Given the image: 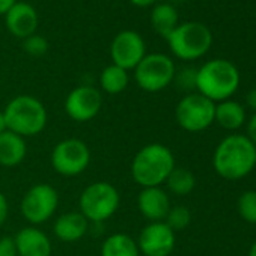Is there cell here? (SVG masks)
Instances as JSON below:
<instances>
[{
    "label": "cell",
    "mask_w": 256,
    "mask_h": 256,
    "mask_svg": "<svg viewBox=\"0 0 256 256\" xmlns=\"http://www.w3.org/2000/svg\"><path fill=\"white\" fill-rule=\"evenodd\" d=\"M256 163V146L246 134H230L216 148L212 164L216 172L229 181L247 176Z\"/></svg>",
    "instance_id": "cell-1"
},
{
    "label": "cell",
    "mask_w": 256,
    "mask_h": 256,
    "mask_svg": "<svg viewBox=\"0 0 256 256\" xmlns=\"http://www.w3.org/2000/svg\"><path fill=\"white\" fill-rule=\"evenodd\" d=\"M172 151L162 144H148L138 151L132 162V176L142 187H160L175 169Z\"/></svg>",
    "instance_id": "cell-2"
},
{
    "label": "cell",
    "mask_w": 256,
    "mask_h": 256,
    "mask_svg": "<svg viewBox=\"0 0 256 256\" xmlns=\"http://www.w3.org/2000/svg\"><path fill=\"white\" fill-rule=\"evenodd\" d=\"M238 68L226 59H212L204 64L196 74V89L212 102L229 100L240 86Z\"/></svg>",
    "instance_id": "cell-3"
},
{
    "label": "cell",
    "mask_w": 256,
    "mask_h": 256,
    "mask_svg": "<svg viewBox=\"0 0 256 256\" xmlns=\"http://www.w3.org/2000/svg\"><path fill=\"white\" fill-rule=\"evenodd\" d=\"M4 116L8 130L24 139L40 134L46 128L48 118L44 104L32 95L12 98L6 104Z\"/></svg>",
    "instance_id": "cell-4"
},
{
    "label": "cell",
    "mask_w": 256,
    "mask_h": 256,
    "mask_svg": "<svg viewBox=\"0 0 256 256\" xmlns=\"http://www.w3.org/2000/svg\"><path fill=\"white\" fill-rule=\"evenodd\" d=\"M166 40L170 52L181 60H196L206 54L212 46L211 30L198 22L178 24Z\"/></svg>",
    "instance_id": "cell-5"
},
{
    "label": "cell",
    "mask_w": 256,
    "mask_h": 256,
    "mask_svg": "<svg viewBox=\"0 0 256 256\" xmlns=\"http://www.w3.org/2000/svg\"><path fill=\"white\" fill-rule=\"evenodd\" d=\"M120 196L114 186L106 181H96L89 184L80 194L78 206L80 212L88 222L101 223L108 220L119 208Z\"/></svg>",
    "instance_id": "cell-6"
},
{
    "label": "cell",
    "mask_w": 256,
    "mask_h": 256,
    "mask_svg": "<svg viewBox=\"0 0 256 256\" xmlns=\"http://www.w3.org/2000/svg\"><path fill=\"white\" fill-rule=\"evenodd\" d=\"M176 70L174 60L163 53L146 54L134 68V77L140 89L146 92H160L175 78Z\"/></svg>",
    "instance_id": "cell-7"
},
{
    "label": "cell",
    "mask_w": 256,
    "mask_h": 256,
    "mask_svg": "<svg viewBox=\"0 0 256 256\" xmlns=\"http://www.w3.org/2000/svg\"><path fill=\"white\" fill-rule=\"evenodd\" d=\"M216 102L199 92L186 95L175 108V118L180 126L190 133L204 132L214 122Z\"/></svg>",
    "instance_id": "cell-8"
},
{
    "label": "cell",
    "mask_w": 256,
    "mask_h": 256,
    "mask_svg": "<svg viewBox=\"0 0 256 256\" xmlns=\"http://www.w3.org/2000/svg\"><path fill=\"white\" fill-rule=\"evenodd\" d=\"M59 205V194L50 184H36L30 187L22 199L20 211L32 224H42L53 217Z\"/></svg>",
    "instance_id": "cell-9"
},
{
    "label": "cell",
    "mask_w": 256,
    "mask_h": 256,
    "mask_svg": "<svg viewBox=\"0 0 256 256\" xmlns=\"http://www.w3.org/2000/svg\"><path fill=\"white\" fill-rule=\"evenodd\" d=\"M89 163V146L80 139H65L53 148L52 166L59 175L77 176L88 169Z\"/></svg>",
    "instance_id": "cell-10"
},
{
    "label": "cell",
    "mask_w": 256,
    "mask_h": 256,
    "mask_svg": "<svg viewBox=\"0 0 256 256\" xmlns=\"http://www.w3.org/2000/svg\"><path fill=\"white\" fill-rule=\"evenodd\" d=\"M110 56L113 65H118L125 71L134 70L146 56L145 41L134 30H122L110 44Z\"/></svg>",
    "instance_id": "cell-11"
},
{
    "label": "cell",
    "mask_w": 256,
    "mask_h": 256,
    "mask_svg": "<svg viewBox=\"0 0 256 256\" xmlns=\"http://www.w3.org/2000/svg\"><path fill=\"white\" fill-rule=\"evenodd\" d=\"M102 96L101 92L94 86L74 88L65 100V112L76 122L92 120L101 110Z\"/></svg>",
    "instance_id": "cell-12"
},
{
    "label": "cell",
    "mask_w": 256,
    "mask_h": 256,
    "mask_svg": "<svg viewBox=\"0 0 256 256\" xmlns=\"http://www.w3.org/2000/svg\"><path fill=\"white\" fill-rule=\"evenodd\" d=\"M136 242L145 256H169L175 248L176 236L164 222H151L140 230Z\"/></svg>",
    "instance_id": "cell-13"
},
{
    "label": "cell",
    "mask_w": 256,
    "mask_h": 256,
    "mask_svg": "<svg viewBox=\"0 0 256 256\" xmlns=\"http://www.w3.org/2000/svg\"><path fill=\"white\" fill-rule=\"evenodd\" d=\"M5 23L11 35L24 40L36 32L40 17L36 10L30 4L17 2L5 16Z\"/></svg>",
    "instance_id": "cell-14"
},
{
    "label": "cell",
    "mask_w": 256,
    "mask_h": 256,
    "mask_svg": "<svg viewBox=\"0 0 256 256\" xmlns=\"http://www.w3.org/2000/svg\"><path fill=\"white\" fill-rule=\"evenodd\" d=\"M138 206L150 223L164 222L170 210V199L162 187H145L138 196Z\"/></svg>",
    "instance_id": "cell-15"
},
{
    "label": "cell",
    "mask_w": 256,
    "mask_h": 256,
    "mask_svg": "<svg viewBox=\"0 0 256 256\" xmlns=\"http://www.w3.org/2000/svg\"><path fill=\"white\" fill-rule=\"evenodd\" d=\"M18 256H52L50 238L35 226H26L16 235Z\"/></svg>",
    "instance_id": "cell-16"
},
{
    "label": "cell",
    "mask_w": 256,
    "mask_h": 256,
    "mask_svg": "<svg viewBox=\"0 0 256 256\" xmlns=\"http://www.w3.org/2000/svg\"><path fill=\"white\" fill-rule=\"evenodd\" d=\"M89 229L88 218L78 211V212H65L60 217L56 218L53 230L58 240L64 242H74L82 240Z\"/></svg>",
    "instance_id": "cell-17"
},
{
    "label": "cell",
    "mask_w": 256,
    "mask_h": 256,
    "mask_svg": "<svg viewBox=\"0 0 256 256\" xmlns=\"http://www.w3.org/2000/svg\"><path fill=\"white\" fill-rule=\"evenodd\" d=\"M28 154V145L24 138L6 130L0 134V164L5 168L18 166Z\"/></svg>",
    "instance_id": "cell-18"
},
{
    "label": "cell",
    "mask_w": 256,
    "mask_h": 256,
    "mask_svg": "<svg viewBox=\"0 0 256 256\" xmlns=\"http://www.w3.org/2000/svg\"><path fill=\"white\" fill-rule=\"evenodd\" d=\"M246 119H247L246 108L238 101L224 100L216 104L214 122H217L224 130H229V132L238 130L240 126L244 125Z\"/></svg>",
    "instance_id": "cell-19"
},
{
    "label": "cell",
    "mask_w": 256,
    "mask_h": 256,
    "mask_svg": "<svg viewBox=\"0 0 256 256\" xmlns=\"http://www.w3.org/2000/svg\"><path fill=\"white\" fill-rule=\"evenodd\" d=\"M151 24L160 36L168 38L180 24L178 11L170 4H158L151 11Z\"/></svg>",
    "instance_id": "cell-20"
},
{
    "label": "cell",
    "mask_w": 256,
    "mask_h": 256,
    "mask_svg": "<svg viewBox=\"0 0 256 256\" xmlns=\"http://www.w3.org/2000/svg\"><path fill=\"white\" fill-rule=\"evenodd\" d=\"M101 256H140L138 242L126 234H112L101 246Z\"/></svg>",
    "instance_id": "cell-21"
},
{
    "label": "cell",
    "mask_w": 256,
    "mask_h": 256,
    "mask_svg": "<svg viewBox=\"0 0 256 256\" xmlns=\"http://www.w3.org/2000/svg\"><path fill=\"white\" fill-rule=\"evenodd\" d=\"M128 82H130V78H128V71L113 64L106 66L100 76L101 89L110 95H116L125 90L128 86Z\"/></svg>",
    "instance_id": "cell-22"
},
{
    "label": "cell",
    "mask_w": 256,
    "mask_h": 256,
    "mask_svg": "<svg viewBox=\"0 0 256 256\" xmlns=\"http://www.w3.org/2000/svg\"><path fill=\"white\" fill-rule=\"evenodd\" d=\"M164 184L168 186V190L170 193H174L176 196H187L194 190L196 178L188 169L175 166V169L169 174Z\"/></svg>",
    "instance_id": "cell-23"
},
{
    "label": "cell",
    "mask_w": 256,
    "mask_h": 256,
    "mask_svg": "<svg viewBox=\"0 0 256 256\" xmlns=\"http://www.w3.org/2000/svg\"><path fill=\"white\" fill-rule=\"evenodd\" d=\"M192 222V212L188 211V208L182 206V205H178V206H170L166 218H164V223L174 230V232H178V230H182L186 229Z\"/></svg>",
    "instance_id": "cell-24"
},
{
    "label": "cell",
    "mask_w": 256,
    "mask_h": 256,
    "mask_svg": "<svg viewBox=\"0 0 256 256\" xmlns=\"http://www.w3.org/2000/svg\"><path fill=\"white\" fill-rule=\"evenodd\" d=\"M238 212L244 222L256 224V190H247L240 196Z\"/></svg>",
    "instance_id": "cell-25"
},
{
    "label": "cell",
    "mask_w": 256,
    "mask_h": 256,
    "mask_svg": "<svg viewBox=\"0 0 256 256\" xmlns=\"http://www.w3.org/2000/svg\"><path fill=\"white\" fill-rule=\"evenodd\" d=\"M23 50L32 58H41L48 52V41L41 35H30L23 40Z\"/></svg>",
    "instance_id": "cell-26"
},
{
    "label": "cell",
    "mask_w": 256,
    "mask_h": 256,
    "mask_svg": "<svg viewBox=\"0 0 256 256\" xmlns=\"http://www.w3.org/2000/svg\"><path fill=\"white\" fill-rule=\"evenodd\" d=\"M196 74H198V70L186 68L180 71L178 74H175L174 80H176L182 89H196Z\"/></svg>",
    "instance_id": "cell-27"
},
{
    "label": "cell",
    "mask_w": 256,
    "mask_h": 256,
    "mask_svg": "<svg viewBox=\"0 0 256 256\" xmlns=\"http://www.w3.org/2000/svg\"><path fill=\"white\" fill-rule=\"evenodd\" d=\"M0 256H18L16 240L12 236L0 238Z\"/></svg>",
    "instance_id": "cell-28"
},
{
    "label": "cell",
    "mask_w": 256,
    "mask_h": 256,
    "mask_svg": "<svg viewBox=\"0 0 256 256\" xmlns=\"http://www.w3.org/2000/svg\"><path fill=\"white\" fill-rule=\"evenodd\" d=\"M246 138L256 146V112L250 116L248 122H247V134Z\"/></svg>",
    "instance_id": "cell-29"
},
{
    "label": "cell",
    "mask_w": 256,
    "mask_h": 256,
    "mask_svg": "<svg viewBox=\"0 0 256 256\" xmlns=\"http://www.w3.org/2000/svg\"><path fill=\"white\" fill-rule=\"evenodd\" d=\"M8 212H10V205H8V199L6 196L0 192V228H2L8 218Z\"/></svg>",
    "instance_id": "cell-30"
},
{
    "label": "cell",
    "mask_w": 256,
    "mask_h": 256,
    "mask_svg": "<svg viewBox=\"0 0 256 256\" xmlns=\"http://www.w3.org/2000/svg\"><path fill=\"white\" fill-rule=\"evenodd\" d=\"M16 4L17 0H0V16H6Z\"/></svg>",
    "instance_id": "cell-31"
},
{
    "label": "cell",
    "mask_w": 256,
    "mask_h": 256,
    "mask_svg": "<svg viewBox=\"0 0 256 256\" xmlns=\"http://www.w3.org/2000/svg\"><path fill=\"white\" fill-rule=\"evenodd\" d=\"M246 104L248 108H252L253 112H256V88L252 89L247 95H246Z\"/></svg>",
    "instance_id": "cell-32"
},
{
    "label": "cell",
    "mask_w": 256,
    "mask_h": 256,
    "mask_svg": "<svg viewBox=\"0 0 256 256\" xmlns=\"http://www.w3.org/2000/svg\"><path fill=\"white\" fill-rule=\"evenodd\" d=\"M130 2L134 5V6H139V8H146V6H151L154 5L157 0H130Z\"/></svg>",
    "instance_id": "cell-33"
},
{
    "label": "cell",
    "mask_w": 256,
    "mask_h": 256,
    "mask_svg": "<svg viewBox=\"0 0 256 256\" xmlns=\"http://www.w3.org/2000/svg\"><path fill=\"white\" fill-rule=\"evenodd\" d=\"M6 130H8V126H6V120H5L4 110H2V112H0V134H4Z\"/></svg>",
    "instance_id": "cell-34"
},
{
    "label": "cell",
    "mask_w": 256,
    "mask_h": 256,
    "mask_svg": "<svg viewBox=\"0 0 256 256\" xmlns=\"http://www.w3.org/2000/svg\"><path fill=\"white\" fill-rule=\"evenodd\" d=\"M248 256H256V242H253V246L250 247V252H248Z\"/></svg>",
    "instance_id": "cell-35"
},
{
    "label": "cell",
    "mask_w": 256,
    "mask_h": 256,
    "mask_svg": "<svg viewBox=\"0 0 256 256\" xmlns=\"http://www.w3.org/2000/svg\"><path fill=\"white\" fill-rule=\"evenodd\" d=\"M170 2H186V0H170Z\"/></svg>",
    "instance_id": "cell-36"
},
{
    "label": "cell",
    "mask_w": 256,
    "mask_h": 256,
    "mask_svg": "<svg viewBox=\"0 0 256 256\" xmlns=\"http://www.w3.org/2000/svg\"><path fill=\"white\" fill-rule=\"evenodd\" d=\"M205 2H210V0H205Z\"/></svg>",
    "instance_id": "cell-37"
},
{
    "label": "cell",
    "mask_w": 256,
    "mask_h": 256,
    "mask_svg": "<svg viewBox=\"0 0 256 256\" xmlns=\"http://www.w3.org/2000/svg\"><path fill=\"white\" fill-rule=\"evenodd\" d=\"M254 168H256V163H254Z\"/></svg>",
    "instance_id": "cell-38"
}]
</instances>
